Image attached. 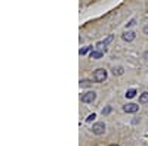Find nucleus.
I'll return each mask as SVG.
<instances>
[{
    "label": "nucleus",
    "instance_id": "6",
    "mask_svg": "<svg viewBox=\"0 0 148 146\" xmlns=\"http://www.w3.org/2000/svg\"><path fill=\"white\" fill-rule=\"evenodd\" d=\"M135 37H136V34H135L133 31H125L121 35V39L125 40V41H133Z\"/></svg>",
    "mask_w": 148,
    "mask_h": 146
},
{
    "label": "nucleus",
    "instance_id": "13",
    "mask_svg": "<svg viewBox=\"0 0 148 146\" xmlns=\"http://www.w3.org/2000/svg\"><path fill=\"white\" fill-rule=\"evenodd\" d=\"M111 111H113V108H111V106H105V108L102 109V115H108Z\"/></svg>",
    "mask_w": 148,
    "mask_h": 146
},
{
    "label": "nucleus",
    "instance_id": "16",
    "mask_svg": "<svg viewBox=\"0 0 148 146\" xmlns=\"http://www.w3.org/2000/svg\"><path fill=\"white\" fill-rule=\"evenodd\" d=\"M144 59H145V60H148V50L144 53Z\"/></svg>",
    "mask_w": 148,
    "mask_h": 146
},
{
    "label": "nucleus",
    "instance_id": "10",
    "mask_svg": "<svg viewBox=\"0 0 148 146\" xmlns=\"http://www.w3.org/2000/svg\"><path fill=\"white\" fill-rule=\"evenodd\" d=\"M92 50H93V49H92V46H84V47H82L80 50H79V53L83 56V55H86L88 52H92Z\"/></svg>",
    "mask_w": 148,
    "mask_h": 146
},
{
    "label": "nucleus",
    "instance_id": "12",
    "mask_svg": "<svg viewBox=\"0 0 148 146\" xmlns=\"http://www.w3.org/2000/svg\"><path fill=\"white\" fill-rule=\"evenodd\" d=\"M90 84H92V80H88V78L80 80V87H89Z\"/></svg>",
    "mask_w": 148,
    "mask_h": 146
},
{
    "label": "nucleus",
    "instance_id": "15",
    "mask_svg": "<svg viewBox=\"0 0 148 146\" xmlns=\"http://www.w3.org/2000/svg\"><path fill=\"white\" fill-rule=\"evenodd\" d=\"M135 24H136V19H135V18H133V19H130V21H129V22L126 24V28H130V27H133V25H135Z\"/></svg>",
    "mask_w": 148,
    "mask_h": 146
},
{
    "label": "nucleus",
    "instance_id": "17",
    "mask_svg": "<svg viewBox=\"0 0 148 146\" xmlns=\"http://www.w3.org/2000/svg\"><path fill=\"white\" fill-rule=\"evenodd\" d=\"M144 33L148 35V25H145V27H144Z\"/></svg>",
    "mask_w": 148,
    "mask_h": 146
},
{
    "label": "nucleus",
    "instance_id": "14",
    "mask_svg": "<svg viewBox=\"0 0 148 146\" xmlns=\"http://www.w3.org/2000/svg\"><path fill=\"white\" fill-rule=\"evenodd\" d=\"M95 118H96V114H90V115H88V118H86V123H92Z\"/></svg>",
    "mask_w": 148,
    "mask_h": 146
},
{
    "label": "nucleus",
    "instance_id": "7",
    "mask_svg": "<svg viewBox=\"0 0 148 146\" xmlns=\"http://www.w3.org/2000/svg\"><path fill=\"white\" fill-rule=\"evenodd\" d=\"M89 56H90V59H101L104 56V52L102 50H92Z\"/></svg>",
    "mask_w": 148,
    "mask_h": 146
},
{
    "label": "nucleus",
    "instance_id": "8",
    "mask_svg": "<svg viewBox=\"0 0 148 146\" xmlns=\"http://www.w3.org/2000/svg\"><path fill=\"white\" fill-rule=\"evenodd\" d=\"M139 103H148V92L139 94Z\"/></svg>",
    "mask_w": 148,
    "mask_h": 146
},
{
    "label": "nucleus",
    "instance_id": "9",
    "mask_svg": "<svg viewBox=\"0 0 148 146\" xmlns=\"http://www.w3.org/2000/svg\"><path fill=\"white\" fill-rule=\"evenodd\" d=\"M136 94H138V92L135 90V89H129V90L126 92V94H125V96L127 97V99H132V97H135Z\"/></svg>",
    "mask_w": 148,
    "mask_h": 146
},
{
    "label": "nucleus",
    "instance_id": "5",
    "mask_svg": "<svg viewBox=\"0 0 148 146\" xmlns=\"http://www.w3.org/2000/svg\"><path fill=\"white\" fill-rule=\"evenodd\" d=\"M113 39H114L113 35H108V37H107L105 40H101L99 43L96 44V49H104V50H105V47H107V46H108L111 41H113Z\"/></svg>",
    "mask_w": 148,
    "mask_h": 146
},
{
    "label": "nucleus",
    "instance_id": "2",
    "mask_svg": "<svg viewBox=\"0 0 148 146\" xmlns=\"http://www.w3.org/2000/svg\"><path fill=\"white\" fill-rule=\"evenodd\" d=\"M96 99V93L95 92H86V93H83L82 94V97H80V101L83 102V103H92L93 101Z\"/></svg>",
    "mask_w": 148,
    "mask_h": 146
},
{
    "label": "nucleus",
    "instance_id": "1",
    "mask_svg": "<svg viewBox=\"0 0 148 146\" xmlns=\"http://www.w3.org/2000/svg\"><path fill=\"white\" fill-rule=\"evenodd\" d=\"M107 75H108L107 69L98 68V69L93 72V81H95V83H104V81L107 80Z\"/></svg>",
    "mask_w": 148,
    "mask_h": 146
},
{
    "label": "nucleus",
    "instance_id": "3",
    "mask_svg": "<svg viewBox=\"0 0 148 146\" xmlns=\"http://www.w3.org/2000/svg\"><path fill=\"white\" fill-rule=\"evenodd\" d=\"M104 131H105V124H104V123H96V124H93V127H92V133H93V134L101 136V134H104Z\"/></svg>",
    "mask_w": 148,
    "mask_h": 146
},
{
    "label": "nucleus",
    "instance_id": "18",
    "mask_svg": "<svg viewBox=\"0 0 148 146\" xmlns=\"http://www.w3.org/2000/svg\"><path fill=\"white\" fill-rule=\"evenodd\" d=\"M110 146H119V145H110Z\"/></svg>",
    "mask_w": 148,
    "mask_h": 146
},
{
    "label": "nucleus",
    "instance_id": "4",
    "mask_svg": "<svg viewBox=\"0 0 148 146\" xmlns=\"http://www.w3.org/2000/svg\"><path fill=\"white\" fill-rule=\"evenodd\" d=\"M138 109H139V106L136 103H126L123 106V111L127 114H135V112H138Z\"/></svg>",
    "mask_w": 148,
    "mask_h": 146
},
{
    "label": "nucleus",
    "instance_id": "11",
    "mask_svg": "<svg viewBox=\"0 0 148 146\" xmlns=\"http://www.w3.org/2000/svg\"><path fill=\"white\" fill-rule=\"evenodd\" d=\"M123 72H125V68L123 67H114V69H113V74L114 75H123Z\"/></svg>",
    "mask_w": 148,
    "mask_h": 146
}]
</instances>
